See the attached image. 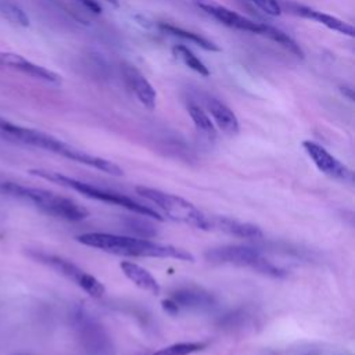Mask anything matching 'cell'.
Returning a JSON list of instances; mask_svg holds the SVG:
<instances>
[{"instance_id":"cell-1","label":"cell","mask_w":355,"mask_h":355,"mask_svg":"<svg viewBox=\"0 0 355 355\" xmlns=\"http://www.w3.org/2000/svg\"><path fill=\"white\" fill-rule=\"evenodd\" d=\"M0 133L4 135L6 137L26 144V146H32V147H37L54 154H58L64 158H68L71 161L92 166L94 169H98L104 173L112 175V176H122L123 171L112 161L97 157V155H92L86 151H82L76 147H72L71 144L36 129L32 128H25L17 123H12L4 118L0 116Z\"/></svg>"},{"instance_id":"cell-2","label":"cell","mask_w":355,"mask_h":355,"mask_svg":"<svg viewBox=\"0 0 355 355\" xmlns=\"http://www.w3.org/2000/svg\"><path fill=\"white\" fill-rule=\"evenodd\" d=\"M76 240L83 245L97 248L114 255L141 258H173L179 261L194 262L193 254L187 250L169 244H159L147 239L93 232L79 234Z\"/></svg>"},{"instance_id":"cell-3","label":"cell","mask_w":355,"mask_h":355,"mask_svg":"<svg viewBox=\"0 0 355 355\" xmlns=\"http://www.w3.org/2000/svg\"><path fill=\"white\" fill-rule=\"evenodd\" d=\"M0 190L10 197L18 198L36 207L37 209L53 218L78 222L89 216V209L83 205L75 202L68 197L55 194L44 189L31 187L15 182H3L0 184Z\"/></svg>"},{"instance_id":"cell-4","label":"cell","mask_w":355,"mask_h":355,"mask_svg":"<svg viewBox=\"0 0 355 355\" xmlns=\"http://www.w3.org/2000/svg\"><path fill=\"white\" fill-rule=\"evenodd\" d=\"M29 173L36 176V178L53 182V183H55L58 186L75 190V191H78V193H80V194H83V196H86L89 198H93V200H97V201H104V202H108V204H114V205L126 208V209H129L132 212H136V214H139L141 216L153 218V219H157V220H161V222L164 220V218L155 209H153V208H150L147 205H143V204L135 201L133 198H130L128 196H123V194H119V193H115V191H110V190H104V189L96 187V186H93L90 183L73 179L71 176H67V175H62V173L54 172V171L31 169Z\"/></svg>"},{"instance_id":"cell-5","label":"cell","mask_w":355,"mask_h":355,"mask_svg":"<svg viewBox=\"0 0 355 355\" xmlns=\"http://www.w3.org/2000/svg\"><path fill=\"white\" fill-rule=\"evenodd\" d=\"M136 193L144 197L146 200L151 201L154 205H157L172 220L201 230H208L209 227L208 215L200 211L193 202L179 196L147 186H137Z\"/></svg>"},{"instance_id":"cell-6","label":"cell","mask_w":355,"mask_h":355,"mask_svg":"<svg viewBox=\"0 0 355 355\" xmlns=\"http://www.w3.org/2000/svg\"><path fill=\"white\" fill-rule=\"evenodd\" d=\"M205 259L211 263H223V265H234L241 268H251L258 273L270 277H283L286 272L277 266H275L270 261H268L261 251L247 245H220L215 248H209L204 254Z\"/></svg>"},{"instance_id":"cell-7","label":"cell","mask_w":355,"mask_h":355,"mask_svg":"<svg viewBox=\"0 0 355 355\" xmlns=\"http://www.w3.org/2000/svg\"><path fill=\"white\" fill-rule=\"evenodd\" d=\"M28 255L33 261L40 262V263L46 265L47 268L55 270L61 276L69 279L71 282H73L76 286H79L90 297L100 298V297L104 295L105 287L103 286V283L100 280H97L94 276H92L90 273L85 272L82 268H79L72 261L65 259V258H62L60 255H55V254L40 251V250H29Z\"/></svg>"},{"instance_id":"cell-8","label":"cell","mask_w":355,"mask_h":355,"mask_svg":"<svg viewBox=\"0 0 355 355\" xmlns=\"http://www.w3.org/2000/svg\"><path fill=\"white\" fill-rule=\"evenodd\" d=\"M73 329L86 355H114V345L104 327L87 312L73 313Z\"/></svg>"},{"instance_id":"cell-9","label":"cell","mask_w":355,"mask_h":355,"mask_svg":"<svg viewBox=\"0 0 355 355\" xmlns=\"http://www.w3.org/2000/svg\"><path fill=\"white\" fill-rule=\"evenodd\" d=\"M191 3L197 8H200L201 11H204L205 14H208L209 17H212L214 19H216L218 22H220L225 26L263 36L266 24L252 21V19L227 8L226 6L219 4L215 0H191Z\"/></svg>"},{"instance_id":"cell-10","label":"cell","mask_w":355,"mask_h":355,"mask_svg":"<svg viewBox=\"0 0 355 355\" xmlns=\"http://www.w3.org/2000/svg\"><path fill=\"white\" fill-rule=\"evenodd\" d=\"M302 147L322 173L343 182L352 180V171L348 166H345L341 161H338L336 157H333L324 147L311 140H304Z\"/></svg>"},{"instance_id":"cell-11","label":"cell","mask_w":355,"mask_h":355,"mask_svg":"<svg viewBox=\"0 0 355 355\" xmlns=\"http://www.w3.org/2000/svg\"><path fill=\"white\" fill-rule=\"evenodd\" d=\"M0 69L17 71V72L28 75L31 78L44 80L49 83L58 85L61 82L60 75H57L55 72H53L44 67H40L19 54L10 53V51H0Z\"/></svg>"},{"instance_id":"cell-12","label":"cell","mask_w":355,"mask_h":355,"mask_svg":"<svg viewBox=\"0 0 355 355\" xmlns=\"http://www.w3.org/2000/svg\"><path fill=\"white\" fill-rule=\"evenodd\" d=\"M280 6H282V8H287L291 14H295V15L306 18V19L316 21V22L324 25L326 28L336 31L338 33H343V35H347L351 37L354 36V26L334 15L322 12L319 10H315V8L304 6V4H298L295 1H280Z\"/></svg>"},{"instance_id":"cell-13","label":"cell","mask_w":355,"mask_h":355,"mask_svg":"<svg viewBox=\"0 0 355 355\" xmlns=\"http://www.w3.org/2000/svg\"><path fill=\"white\" fill-rule=\"evenodd\" d=\"M122 73L128 86L132 89L137 100L148 110H154L157 104V92L147 78L132 64L122 65Z\"/></svg>"},{"instance_id":"cell-14","label":"cell","mask_w":355,"mask_h":355,"mask_svg":"<svg viewBox=\"0 0 355 355\" xmlns=\"http://www.w3.org/2000/svg\"><path fill=\"white\" fill-rule=\"evenodd\" d=\"M208 230L223 232L230 236H236L240 239H261L263 236L261 227L257 225L241 222L234 218L229 216H219V215H208Z\"/></svg>"},{"instance_id":"cell-15","label":"cell","mask_w":355,"mask_h":355,"mask_svg":"<svg viewBox=\"0 0 355 355\" xmlns=\"http://www.w3.org/2000/svg\"><path fill=\"white\" fill-rule=\"evenodd\" d=\"M204 104L207 108L208 115L212 116L215 125L225 132L229 136H234L239 133L240 130V125H239V119L236 116V114L220 100L211 97V96H205L204 97Z\"/></svg>"},{"instance_id":"cell-16","label":"cell","mask_w":355,"mask_h":355,"mask_svg":"<svg viewBox=\"0 0 355 355\" xmlns=\"http://www.w3.org/2000/svg\"><path fill=\"white\" fill-rule=\"evenodd\" d=\"M119 268L122 270V273L139 288L153 294V295H158L161 291L159 283L155 280V277L144 268H141L137 263L133 262H121Z\"/></svg>"},{"instance_id":"cell-17","label":"cell","mask_w":355,"mask_h":355,"mask_svg":"<svg viewBox=\"0 0 355 355\" xmlns=\"http://www.w3.org/2000/svg\"><path fill=\"white\" fill-rule=\"evenodd\" d=\"M158 29H161L162 32L171 35V36H175V37H179V39H183V40H189L197 46H200L201 49L207 50V51H220V49L209 39L204 37L200 33H196V32H191V31H187V29H183L180 26H176V25H172L169 22H158L157 24Z\"/></svg>"},{"instance_id":"cell-18","label":"cell","mask_w":355,"mask_h":355,"mask_svg":"<svg viewBox=\"0 0 355 355\" xmlns=\"http://www.w3.org/2000/svg\"><path fill=\"white\" fill-rule=\"evenodd\" d=\"M179 308H202L214 304V298L211 294L198 291V290H179L171 297Z\"/></svg>"},{"instance_id":"cell-19","label":"cell","mask_w":355,"mask_h":355,"mask_svg":"<svg viewBox=\"0 0 355 355\" xmlns=\"http://www.w3.org/2000/svg\"><path fill=\"white\" fill-rule=\"evenodd\" d=\"M187 112L193 121V123L196 125L197 130L201 132L204 136L214 139L216 136V129L214 122L211 121L209 115L207 111H204L202 107H200L196 103H189L187 104Z\"/></svg>"},{"instance_id":"cell-20","label":"cell","mask_w":355,"mask_h":355,"mask_svg":"<svg viewBox=\"0 0 355 355\" xmlns=\"http://www.w3.org/2000/svg\"><path fill=\"white\" fill-rule=\"evenodd\" d=\"M263 36H266L268 39H270V40L279 43L280 46H283L287 51H290V53L294 54L295 57H298V58H302V57H304V51H302V49L300 47V44H298L291 36H288L286 32H283L282 29L266 24Z\"/></svg>"},{"instance_id":"cell-21","label":"cell","mask_w":355,"mask_h":355,"mask_svg":"<svg viewBox=\"0 0 355 355\" xmlns=\"http://www.w3.org/2000/svg\"><path fill=\"white\" fill-rule=\"evenodd\" d=\"M172 53L178 60H180L186 67H189L194 72L200 73L201 76H209V69L207 68V65L189 47L183 44H176L172 49Z\"/></svg>"},{"instance_id":"cell-22","label":"cell","mask_w":355,"mask_h":355,"mask_svg":"<svg viewBox=\"0 0 355 355\" xmlns=\"http://www.w3.org/2000/svg\"><path fill=\"white\" fill-rule=\"evenodd\" d=\"M0 17L7 19L12 25H18V26L29 25V18L25 14V11L7 0H0Z\"/></svg>"},{"instance_id":"cell-23","label":"cell","mask_w":355,"mask_h":355,"mask_svg":"<svg viewBox=\"0 0 355 355\" xmlns=\"http://www.w3.org/2000/svg\"><path fill=\"white\" fill-rule=\"evenodd\" d=\"M205 343H176L151 355H190L205 348Z\"/></svg>"},{"instance_id":"cell-24","label":"cell","mask_w":355,"mask_h":355,"mask_svg":"<svg viewBox=\"0 0 355 355\" xmlns=\"http://www.w3.org/2000/svg\"><path fill=\"white\" fill-rule=\"evenodd\" d=\"M247 1L252 3L261 11H263L265 14L272 15V17H277L283 11V8L280 6V0H247Z\"/></svg>"},{"instance_id":"cell-25","label":"cell","mask_w":355,"mask_h":355,"mask_svg":"<svg viewBox=\"0 0 355 355\" xmlns=\"http://www.w3.org/2000/svg\"><path fill=\"white\" fill-rule=\"evenodd\" d=\"M80 3L86 10H89L93 14H101V6L96 0H76Z\"/></svg>"},{"instance_id":"cell-26","label":"cell","mask_w":355,"mask_h":355,"mask_svg":"<svg viewBox=\"0 0 355 355\" xmlns=\"http://www.w3.org/2000/svg\"><path fill=\"white\" fill-rule=\"evenodd\" d=\"M162 308H164V311H165V312H168V313H171V315L178 313V312H179V309H180L172 298H166V300H164V301H162Z\"/></svg>"},{"instance_id":"cell-27","label":"cell","mask_w":355,"mask_h":355,"mask_svg":"<svg viewBox=\"0 0 355 355\" xmlns=\"http://www.w3.org/2000/svg\"><path fill=\"white\" fill-rule=\"evenodd\" d=\"M105 1L110 3L112 7H116V8L119 7V0H105Z\"/></svg>"},{"instance_id":"cell-28","label":"cell","mask_w":355,"mask_h":355,"mask_svg":"<svg viewBox=\"0 0 355 355\" xmlns=\"http://www.w3.org/2000/svg\"><path fill=\"white\" fill-rule=\"evenodd\" d=\"M19 355H22V354H19Z\"/></svg>"}]
</instances>
